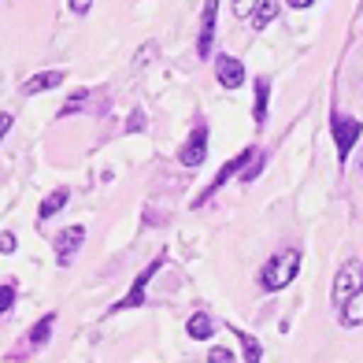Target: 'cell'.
Here are the masks:
<instances>
[{
    "label": "cell",
    "instance_id": "cell-9",
    "mask_svg": "<svg viewBox=\"0 0 363 363\" xmlns=\"http://www.w3.org/2000/svg\"><path fill=\"white\" fill-rule=\"evenodd\" d=\"M216 78L223 89H241L245 86V63L238 56H219L216 60Z\"/></svg>",
    "mask_w": 363,
    "mask_h": 363
},
{
    "label": "cell",
    "instance_id": "cell-23",
    "mask_svg": "<svg viewBox=\"0 0 363 363\" xmlns=\"http://www.w3.org/2000/svg\"><path fill=\"white\" fill-rule=\"evenodd\" d=\"M252 11H256V0H234V15H238V19H252Z\"/></svg>",
    "mask_w": 363,
    "mask_h": 363
},
{
    "label": "cell",
    "instance_id": "cell-25",
    "mask_svg": "<svg viewBox=\"0 0 363 363\" xmlns=\"http://www.w3.org/2000/svg\"><path fill=\"white\" fill-rule=\"evenodd\" d=\"M67 8H71V15H89L93 0H67Z\"/></svg>",
    "mask_w": 363,
    "mask_h": 363
},
{
    "label": "cell",
    "instance_id": "cell-3",
    "mask_svg": "<svg viewBox=\"0 0 363 363\" xmlns=\"http://www.w3.org/2000/svg\"><path fill=\"white\" fill-rule=\"evenodd\" d=\"M330 130H334L337 160L345 163V160L352 156V148H356L359 134H363V123H359V119H352V115H341V111H334V115H330Z\"/></svg>",
    "mask_w": 363,
    "mask_h": 363
},
{
    "label": "cell",
    "instance_id": "cell-12",
    "mask_svg": "<svg viewBox=\"0 0 363 363\" xmlns=\"http://www.w3.org/2000/svg\"><path fill=\"white\" fill-rule=\"evenodd\" d=\"M52 326H56V311H48V315H41L34 326H30V334H26V345H30V349H41V345L52 337Z\"/></svg>",
    "mask_w": 363,
    "mask_h": 363
},
{
    "label": "cell",
    "instance_id": "cell-4",
    "mask_svg": "<svg viewBox=\"0 0 363 363\" xmlns=\"http://www.w3.org/2000/svg\"><path fill=\"white\" fill-rule=\"evenodd\" d=\"M160 267H163V256H156L152 263H148V267L138 274V282L126 289V296H119V301H115L108 311H130V308H141V304H145V289H148V282H152V278L160 274Z\"/></svg>",
    "mask_w": 363,
    "mask_h": 363
},
{
    "label": "cell",
    "instance_id": "cell-17",
    "mask_svg": "<svg viewBox=\"0 0 363 363\" xmlns=\"http://www.w3.org/2000/svg\"><path fill=\"white\" fill-rule=\"evenodd\" d=\"M341 323H345V326H363V289L341 308Z\"/></svg>",
    "mask_w": 363,
    "mask_h": 363
},
{
    "label": "cell",
    "instance_id": "cell-19",
    "mask_svg": "<svg viewBox=\"0 0 363 363\" xmlns=\"http://www.w3.org/2000/svg\"><path fill=\"white\" fill-rule=\"evenodd\" d=\"M263 160H267V152H263V148H256V156L245 163V171H241V182H256V174L263 171Z\"/></svg>",
    "mask_w": 363,
    "mask_h": 363
},
{
    "label": "cell",
    "instance_id": "cell-10",
    "mask_svg": "<svg viewBox=\"0 0 363 363\" xmlns=\"http://www.w3.org/2000/svg\"><path fill=\"white\" fill-rule=\"evenodd\" d=\"M63 78H67V71H41V74L23 82V96H38V93L56 89V86H63Z\"/></svg>",
    "mask_w": 363,
    "mask_h": 363
},
{
    "label": "cell",
    "instance_id": "cell-24",
    "mask_svg": "<svg viewBox=\"0 0 363 363\" xmlns=\"http://www.w3.org/2000/svg\"><path fill=\"white\" fill-rule=\"evenodd\" d=\"M138 130H145V115H141V111H130V119H126V134H138Z\"/></svg>",
    "mask_w": 363,
    "mask_h": 363
},
{
    "label": "cell",
    "instance_id": "cell-14",
    "mask_svg": "<svg viewBox=\"0 0 363 363\" xmlns=\"http://www.w3.org/2000/svg\"><path fill=\"white\" fill-rule=\"evenodd\" d=\"M67 201H71V189H52V193H48L45 201H41V208H38V219H41V223H45V219H52L56 211L67 208Z\"/></svg>",
    "mask_w": 363,
    "mask_h": 363
},
{
    "label": "cell",
    "instance_id": "cell-22",
    "mask_svg": "<svg viewBox=\"0 0 363 363\" xmlns=\"http://www.w3.org/2000/svg\"><path fill=\"white\" fill-rule=\"evenodd\" d=\"M15 245H19V241H15L11 230H0V256H11V252H15Z\"/></svg>",
    "mask_w": 363,
    "mask_h": 363
},
{
    "label": "cell",
    "instance_id": "cell-5",
    "mask_svg": "<svg viewBox=\"0 0 363 363\" xmlns=\"http://www.w3.org/2000/svg\"><path fill=\"white\" fill-rule=\"evenodd\" d=\"M82 245H86V226H82V223H78V226H67V230H60V234H56V245H52L60 267H71L74 256L82 252Z\"/></svg>",
    "mask_w": 363,
    "mask_h": 363
},
{
    "label": "cell",
    "instance_id": "cell-27",
    "mask_svg": "<svg viewBox=\"0 0 363 363\" xmlns=\"http://www.w3.org/2000/svg\"><path fill=\"white\" fill-rule=\"evenodd\" d=\"M286 4H289V8H296V11H304V8L315 4V0H286Z\"/></svg>",
    "mask_w": 363,
    "mask_h": 363
},
{
    "label": "cell",
    "instance_id": "cell-7",
    "mask_svg": "<svg viewBox=\"0 0 363 363\" xmlns=\"http://www.w3.org/2000/svg\"><path fill=\"white\" fill-rule=\"evenodd\" d=\"M204 156H208V126L196 123V130L189 134V141L178 148V163H182V167H201Z\"/></svg>",
    "mask_w": 363,
    "mask_h": 363
},
{
    "label": "cell",
    "instance_id": "cell-15",
    "mask_svg": "<svg viewBox=\"0 0 363 363\" xmlns=\"http://www.w3.org/2000/svg\"><path fill=\"white\" fill-rule=\"evenodd\" d=\"M278 15V0H256V11H252V30H267Z\"/></svg>",
    "mask_w": 363,
    "mask_h": 363
},
{
    "label": "cell",
    "instance_id": "cell-28",
    "mask_svg": "<svg viewBox=\"0 0 363 363\" xmlns=\"http://www.w3.org/2000/svg\"><path fill=\"white\" fill-rule=\"evenodd\" d=\"M359 174H363V156H359Z\"/></svg>",
    "mask_w": 363,
    "mask_h": 363
},
{
    "label": "cell",
    "instance_id": "cell-13",
    "mask_svg": "<svg viewBox=\"0 0 363 363\" xmlns=\"http://www.w3.org/2000/svg\"><path fill=\"white\" fill-rule=\"evenodd\" d=\"M186 334L193 341H208L211 334H216V319H211L208 311H196V315H189V323H186Z\"/></svg>",
    "mask_w": 363,
    "mask_h": 363
},
{
    "label": "cell",
    "instance_id": "cell-1",
    "mask_svg": "<svg viewBox=\"0 0 363 363\" xmlns=\"http://www.w3.org/2000/svg\"><path fill=\"white\" fill-rule=\"evenodd\" d=\"M301 249H286L274 252L267 263L259 267V289L263 293H282L289 282H296V271H301Z\"/></svg>",
    "mask_w": 363,
    "mask_h": 363
},
{
    "label": "cell",
    "instance_id": "cell-21",
    "mask_svg": "<svg viewBox=\"0 0 363 363\" xmlns=\"http://www.w3.org/2000/svg\"><path fill=\"white\" fill-rule=\"evenodd\" d=\"M208 363H238V359H234V352H230L226 345H216V349L208 352Z\"/></svg>",
    "mask_w": 363,
    "mask_h": 363
},
{
    "label": "cell",
    "instance_id": "cell-6",
    "mask_svg": "<svg viewBox=\"0 0 363 363\" xmlns=\"http://www.w3.org/2000/svg\"><path fill=\"white\" fill-rule=\"evenodd\" d=\"M219 4H223V0H204V11H201V34H196V56H201V60H208V56H211V48H216Z\"/></svg>",
    "mask_w": 363,
    "mask_h": 363
},
{
    "label": "cell",
    "instance_id": "cell-11",
    "mask_svg": "<svg viewBox=\"0 0 363 363\" xmlns=\"http://www.w3.org/2000/svg\"><path fill=\"white\" fill-rule=\"evenodd\" d=\"M267 101H271V78H256V93H252V119L256 126L267 123Z\"/></svg>",
    "mask_w": 363,
    "mask_h": 363
},
{
    "label": "cell",
    "instance_id": "cell-26",
    "mask_svg": "<svg viewBox=\"0 0 363 363\" xmlns=\"http://www.w3.org/2000/svg\"><path fill=\"white\" fill-rule=\"evenodd\" d=\"M11 123H15V115L11 111H0V141H4V134L11 130Z\"/></svg>",
    "mask_w": 363,
    "mask_h": 363
},
{
    "label": "cell",
    "instance_id": "cell-16",
    "mask_svg": "<svg viewBox=\"0 0 363 363\" xmlns=\"http://www.w3.org/2000/svg\"><path fill=\"white\" fill-rule=\"evenodd\" d=\"M230 334H234V337L241 341L245 363H259V359H263V349H259V341H256L252 334H245V330H238V326H230Z\"/></svg>",
    "mask_w": 363,
    "mask_h": 363
},
{
    "label": "cell",
    "instance_id": "cell-18",
    "mask_svg": "<svg viewBox=\"0 0 363 363\" xmlns=\"http://www.w3.org/2000/svg\"><path fill=\"white\" fill-rule=\"evenodd\" d=\"M86 101H89V89H78V93H71L67 101H63L60 115H74V111H82V108H86Z\"/></svg>",
    "mask_w": 363,
    "mask_h": 363
},
{
    "label": "cell",
    "instance_id": "cell-8",
    "mask_svg": "<svg viewBox=\"0 0 363 363\" xmlns=\"http://www.w3.org/2000/svg\"><path fill=\"white\" fill-rule=\"evenodd\" d=\"M252 156H256V148H245V152H241V156H234V160H230V163H226V167H223V171H219L216 178H211V182H208V189H204V196H201V201H196V204H208V201H211V196H216V193H219V189L226 186V182H230V178H234V174H241V171H245V163H249Z\"/></svg>",
    "mask_w": 363,
    "mask_h": 363
},
{
    "label": "cell",
    "instance_id": "cell-20",
    "mask_svg": "<svg viewBox=\"0 0 363 363\" xmlns=\"http://www.w3.org/2000/svg\"><path fill=\"white\" fill-rule=\"evenodd\" d=\"M15 296H19V289H15L11 282H4V286H0V315H4V311H11Z\"/></svg>",
    "mask_w": 363,
    "mask_h": 363
},
{
    "label": "cell",
    "instance_id": "cell-2",
    "mask_svg": "<svg viewBox=\"0 0 363 363\" xmlns=\"http://www.w3.org/2000/svg\"><path fill=\"white\" fill-rule=\"evenodd\" d=\"M359 289H363V263H359V259H345V263H341V271L334 274V289H330V301H334V308L341 311Z\"/></svg>",
    "mask_w": 363,
    "mask_h": 363
}]
</instances>
